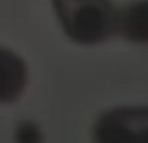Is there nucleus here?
Wrapping results in <instances>:
<instances>
[{
  "instance_id": "1",
  "label": "nucleus",
  "mask_w": 148,
  "mask_h": 143,
  "mask_svg": "<svg viewBox=\"0 0 148 143\" xmlns=\"http://www.w3.org/2000/svg\"><path fill=\"white\" fill-rule=\"evenodd\" d=\"M63 35L75 45L96 47L117 35L113 0H49Z\"/></svg>"
},
{
  "instance_id": "2",
  "label": "nucleus",
  "mask_w": 148,
  "mask_h": 143,
  "mask_svg": "<svg viewBox=\"0 0 148 143\" xmlns=\"http://www.w3.org/2000/svg\"><path fill=\"white\" fill-rule=\"evenodd\" d=\"M92 143H148V103L103 110L91 127Z\"/></svg>"
},
{
  "instance_id": "3",
  "label": "nucleus",
  "mask_w": 148,
  "mask_h": 143,
  "mask_svg": "<svg viewBox=\"0 0 148 143\" xmlns=\"http://www.w3.org/2000/svg\"><path fill=\"white\" fill-rule=\"evenodd\" d=\"M30 82V66L14 49L0 45V107L16 103Z\"/></svg>"
},
{
  "instance_id": "4",
  "label": "nucleus",
  "mask_w": 148,
  "mask_h": 143,
  "mask_svg": "<svg viewBox=\"0 0 148 143\" xmlns=\"http://www.w3.org/2000/svg\"><path fill=\"white\" fill-rule=\"evenodd\" d=\"M117 35L134 45H148V0H129L117 9Z\"/></svg>"
},
{
  "instance_id": "5",
  "label": "nucleus",
  "mask_w": 148,
  "mask_h": 143,
  "mask_svg": "<svg viewBox=\"0 0 148 143\" xmlns=\"http://www.w3.org/2000/svg\"><path fill=\"white\" fill-rule=\"evenodd\" d=\"M12 143H45V133L37 120L23 119L12 131Z\"/></svg>"
}]
</instances>
